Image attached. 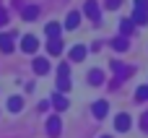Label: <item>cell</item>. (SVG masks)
I'll list each match as a JSON object with an SVG mask.
<instances>
[{"instance_id": "24", "label": "cell", "mask_w": 148, "mask_h": 138, "mask_svg": "<svg viewBox=\"0 0 148 138\" xmlns=\"http://www.w3.org/2000/svg\"><path fill=\"white\" fill-rule=\"evenodd\" d=\"M5 21H8V13H5V10H3V8H0V26H3V23H5Z\"/></svg>"}, {"instance_id": "7", "label": "cell", "mask_w": 148, "mask_h": 138, "mask_svg": "<svg viewBox=\"0 0 148 138\" xmlns=\"http://www.w3.org/2000/svg\"><path fill=\"white\" fill-rule=\"evenodd\" d=\"M60 130H62L60 117H49V120H47V133H49L52 138H57V136H60Z\"/></svg>"}, {"instance_id": "1", "label": "cell", "mask_w": 148, "mask_h": 138, "mask_svg": "<svg viewBox=\"0 0 148 138\" xmlns=\"http://www.w3.org/2000/svg\"><path fill=\"white\" fill-rule=\"evenodd\" d=\"M133 21H135L138 26H146V23H148V0H135Z\"/></svg>"}, {"instance_id": "17", "label": "cell", "mask_w": 148, "mask_h": 138, "mask_svg": "<svg viewBox=\"0 0 148 138\" xmlns=\"http://www.w3.org/2000/svg\"><path fill=\"white\" fill-rule=\"evenodd\" d=\"M47 52H49V55H60V52H62V42H60V39H49Z\"/></svg>"}, {"instance_id": "21", "label": "cell", "mask_w": 148, "mask_h": 138, "mask_svg": "<svg viewBox=\"0 0 148 138\" xmlns=\"http://www.w3.org/2000/svg\"><path fill=\"white\" fill-rule=\"evenodd\" d=\"M135 99H138V102H146L148 99V86H140V89L135 91Z\"/></svg>"}, {"instance_id": "20", "label": "cell", "mask_w": 148, "mask_h": 138, "mask_svg": "<svg viewBox=\"0 0 148 138\" xmlns=\"http://www.w3.org/2000/svg\"><path fill=\"white\" fill-rule=\"evenodd\" d=\"M112 68L120 73V78H127V73H130V68H125V65H120V63H112Z\"/></svg>"}, {"instance_id": "9", "label": "cell", "mask_w": 148, "mask_h": 138, "mask_svg": "<svg viewBox=\"0 0 148 138\" xmlns=\"http://www.w3.org/2000/svg\"><path fill=\"white\" fill-rule=\"evenodd\" d=\"M34 70H36L39 76L49 73V60H47V57H36V60H34Z\"/></svg>"}, {"instance_id": "2", "label": "cell", "mask_w": 148, "mask_h": 138, "mask_svg": "<svg viewBox=\"0 0 148 138\" xmlns=\"http://www.w3.org/2000/svg\"><path fill=\"white\" fill-rule=\"evenodd\" d=\"M57 91H70V68H68V63H60V68H57Z\"/></svg>"}, {"instance_id": "22", "label": "cell", "mask_w": 148, "mask_h": 138, "mask_svg": "<svg viewBox=\"0 0 148 138\" xmlns=\"http://www.w3.org/2000/svg\"><path fill=\"white\" fill-rule=\"evenodd\" d=\"M140 128L148 133V112H143V117H140Z\"/></svg>"}, {"instance_id": "6", "label": "cell", "mask_w": 148, "mask_h": 138, "mask_svg": "<svg viewBox=\"0 0 148 138\" xmlns=\"http://www.w3.org/2000/svg\"><path fill=\"white\" fill-rule=\"evenodd\" d=\"M83 10H86V16H88L91 21H99V18H101V16H99V5H96V0H86Z\"/></svg>"}, {"instance_id": "4", "label": "cell", "mask_w": 148, "mask_h": 138, "mask_svg": "<svg viewBox=\"0 0 148 138\" xmlns=\"http://www.w3.org/2000/svg\"><path fill=\"white\" fill-rule=\"evenodd\" d=\"M21 50H23V52H29V55H31V52H36V50H39L36 37H34V34H26V37L21 39Z\"/></svg>"}, {"instance_id": "19", "label": "cell", "mask_w": 148, "mask_h": 138, "mask_svg": "<svg viewBox=\"0 0 148 138\" xmlns=\"http://www.w3.org/2000/svg\"><path fill=\"white\" fill-rule=\"evenodd\" d=\"M81 23V16L78 13H68V18H65V29H75Z\"/></svg>"}, {"instance_id": "15", "label": "cell", "mask_w": 148, "mask_h": 138, "mask_svg": "<svg viewBox=\"0 0 148 138\" xmlns=\"http://www.w3.org/2000/svg\"><path fill=\"white\" fill-rule=\"evenodd\" d=\"M52 104H55V110H60V112H62V110H68V99L62 97V91L52 97Z\"/></svg>"}, {"instance_id": "12", "label": "cell", "mask_w": 148, "mask_h": 138, "mask_svg": "<svg viewBox=\"0 0 148 138\" xmlns=\"http://www.w3.org/2000/svg\"><path fill=\"white\" fill-rule=\"evenodd\" d=\"M88 83H94V86H101V83H104V73H101L99 68H94V70L88 73Z\"/></svg>"}, {"instance_id": "8", "label": "cell", "mask_w": 148, "mask_h": 138, "mask_svg": "<svg viewBox=\"0 0 148 138\" xmlns=\"http://www.w3.org/2000/svg\"><path fill=\"white\" fill-rule=\"evenodd\" d=\"M135 26H138V23H135L133 18H122V23H120V31H122V37H130V34L135 31Z\"/></svg>"}, {"instance_id": "25", "label": "cell", "mask_w": 148, "mask_h": 138, "mask_svg": "<svg viewBox=\"0 0 148 138\" xmlns=\"http://www.w3.org/2000/svg\"><path fill=\"white\" fill-rule=\"evenodd\" d=\"M101 138H109V136H101Z\"/></svg>"}, {"instance_id": "11", "label": "cell", "mask_w": 148, "mask_h": 138, "mask_svg": "<svg viewBox=\"0 0 148 138\" xmlns=\"http://www.w3.org/2000/svg\"><path fill=\"white\" fill-rule=\"evenodd\" d=\"M83 57H86V47H83V44H75V47L70 50V60H75V63H81Z\"/></svg>"}, {"instance_id": "5", "label": "cell", "mask_w": 148, "mask_h": 138, "mask_svg": "<svg viewBox=\"0 0 148 138\" xmlns=\"http://www.w3.org/2000/svg\"><path fill=\"white\" fill-rule=\"evenodd\" d=\"M91 112H94V117H96V120H101V117H107V112H109V102H104V99H99V102H94V107H91Z\"/></svg>"}, {"instance_id": "16", "label": "cell", "mask_w": 148, "mask_h": 138, "mask_svg": "<svg viewBox=\"0 0 148 138\" xmlns=\"http://www.w3.org/2000/svg\"><path fill=\"white\" fill-rule=\"evenodd\" d=\"M8 110H10V112H21V110H23V99H21V97H10V99H8Z\"/></svg>"}, {"instance_id": "10", "label": "cell", "mask_w": 148, "mask_h": 138, "mask_svg": "<svg viewBox=\"0 0 148 138\" xmlns=\"http://www.w3.org/2000/svg\"><path fill=\"white\" fill-rule=\"evenodd\" d=\"M0 50L13 52V34H0Z\"/></svg>"}, {"instance_id": "3", "label": "cell", "mask_w": 148, "mask_h": 138, "mask_svg": "<svg viewBox=\"0 0 148 138\" xmlns=\"http://www.w3.org/2000/svg\"><path fill=\"white\" fill-rule=\"evenodd\" d=\"M130 125H133V120H130V115H127V112H120V115L114 117V130L125 133V130H130Z\"/></svg>"}, {"instance_id": "18", "label": "cell", "mask_w": 148, "mask_h": 138, "mask_svg": "<svg viewBox=\"0 0 148 138\" xmlns=\"http://www.w3.org/2000/svg\"><path fill=\"white\" fill-rule=\"evenodd\" d=\"M36 16H39V8H36V5H26V8H23V18H26V21H34Z\"/></svg>"}, {"instance_id": "23", "label": "cell", "mask_w": 148, "mask_h": 138, "mask_svg": "<svg viewBox=\"0 0 148 138\" xmlns=\"http://www.w3.org/2000/svg\"><path fill=\"white\" fill-rule=\"evenodd\" d=\"M120 3H122V0H107V8L114 10V8H120Z\"/></svg>"}, {"instance_id": "14", "label": "cell", "mask_w": 148, "mask_h": 138, "mask_svg": "<svg viewBox=\"0 0 148 138\" xmlns=\"http://www.w3.org/2000/svg\"><path fill=\"white\" fill-rule=\"evenodd\" d=\"M112 47H114L117 52H125V50L130 47V42H127V37H117V39H112Z\"/></svg>"}, {"instance_id": "13", "label": "cell", "mask_w": 148, "mask_h": 138, "mask_svg": "<svg viewBox=\"0 0 148 138\" xmlns=\"http://www.w3.org/2000/svg\"><path fill=\"white\" fill-rule=\"evenodd\" d=\"M60 31H62V26H60V23H55V21H52V23H47V37H49V39H60Z\"/></svg>"}]
</instances>
